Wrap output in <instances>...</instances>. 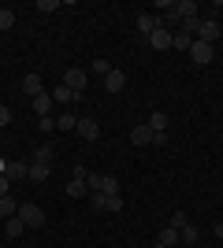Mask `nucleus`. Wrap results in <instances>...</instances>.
Here are the masks:
<instances>
[{"mask_svg":"<svg viewBox=\"0 0 223 248\" xmlns=\"http://www.w3.org/2000/svg\"><path fill=\"white\" fill-rule=\"evenodd\" d=\"M15 211H19V204H15V200H11V197H0V218H11Z\"/></svg>","mask_w":223,"mask_h":248,"instance_id":"22","label":"nucleus"},{"mask_svg":"<svg viewBox=\"0 0 223 248\" xmlns=\"http://www.w3.org/2000/svg\"><path fill=\"white\" fill-rule=\"evenodd\" d=\"M86 82H89V74H86L82 67H67V71H64V85L71 89L74 96H78V93H86Z\"/></svg>","mask_w":223,"mask_h":248,"instance_id":"1","label":"nucleus"},{"mask_svg":"<svg viewBox=\"0 0 223 248\" xmlns=\"http://www.w3.org/2000/svg\"><path fill=\"white\" fill-rule=\"evenodd\" d=\"M56 8H60L56 0H37V11H56Z\"/></svg>","mask_w":223,"mask_h":248,"instance_id":"33","label":"nucleus"},{"mask_svg":"<svg viewBox=\"0 0 223 248\" xmlns=\"http://www.w3.org/2000/svg\"><path fill=\"white\" fill-rule=\"evenodd\" d=\"M0 197H11V182L4 174H0Z\"/></svg>","mask_w":223,"mask_h":248,"instance_id":"34","label":"nucleus"},{"mask_svg":"<svg viewBox=\"0 0 223 248\" xmlns=\"http://www.w3.org/2000/svg\"><path fill=\"white\" fill-rule=\"evenodd\" d=\"M4 178H8V182L30 178V163H22V159H8V167H4Z\"/></svg>","mask_w":223,"mask_h":248,"instance_id":"8","label":"nucleus"},{"mask_svg":"<svg viewBox=\"0 0 223 248\" xmlns=\"http://www.w3.org/2000/svg\"><path fill=\"white\" fill-rule=\"evenodd\" d=\"M104 211L119 215V211H123V197H119V193H104Z\"/></svg>","mask_w":223,"mask_h":248,"instance_id":"18","label":"nucleus"},{"mask_svg":"<svg viewBox=\"0 0 223 248\" xmlns=\"http://www.w3.org/2000/svg\"><path fill=\"white\" fill-rule=\"evenodd\" d=\"M104 193H119V178L116 174H104Z\"/></svg>","mask_w":223,"mask_h":248,"instance_id":"30","label":"nucleus"},{"mask_svg":"<svg viewBox=\"0 0 223 248\" xmlns=\"http://www.w3.org/2000/svg\"><path fill=\"white\" fill-rule=\"evenodd\" d=\"M52 93H41V96H34V111H37V119H45V115L52 111Z\"/></svg>","mask_w":223,"mask_h":248,"instance_id":"12","label":"nucleus"},{"mask_svg":"<svg viewBox=\"0 0 223 248\" xmlns=\"http://www.w3.org/2000/svg\"><path fill=\"white\" fill-rule=\"evenodd\" d=\"M220 22L216 19H201V26H197V41H205V45H212V41H220Z\"/></svg>","mask_w":223,"mask_h":248,"instance_id":"4","label":"nucleus"},{"mask_svg":"<svg viewBox=\"0 0 223 248\" xmlns=\"http://www.w3.org/2000/svg\"><path fill=\"white\" fill-rule=\"evenodd\" d=\"M15 26V11L11 8H0V30H11Z\"/></svg>","mask_w":223,"mask_h":248,"instance_id":"25","label":"nucleus"},{"mask_svg":"<svg viewBox=\"0 0 223 248\" xmlns=\"http://www.w3.org/2000/svg\"><path fill=\"white\" fill-rule=\"evenodd\" d=\"M193 41H197L193 33L179 30V33H175V37H171V48H179V52H190V48H193Z\"/></svg>","mask_w":223,"mask_h":248,"instance_id":"14","label":"nucleus"},{"mask_svg":"<svg viewBox=\"0 0 223 248\" xmlns=\"http://www.w3.org/2000/svg\"><path fill=\"white\" fill-rule=\"evenodd\" d=\"M89 71L101 74V78H108V74H112V63H108V60H93V67H89Z\"/></svg>","mask_w":223,"mask_h":248,"instance_id":"26","label":"nucleus"},{"mask_svg":"<svg viewBox=\"0 0 223 248\" xmlns=\"http://www.w3.org/2000/svg\"><path fill=\"white\" fill-rule=\"evenodd\" d=\"M74 126H78V119H74L71 111H64L60 119H56V130H74Z\"/></svg>","mask_w":223,"mask_h":248,"instance_id":"24","label":"nucleus"},{"mask_svg":"<svg viewBox=\"0 0 223 248\" xmlns=\"http://www.w3.org/2000/svg\"><path fill=\"white\" fill-rule=\"evenodd\" d=\"M74 134L82 137V141H97V137H101V123H97V119H78Z\"/></svg>","mask_w":223,"mask_h":248,"instance_id":"5","label":"nucleus"},{"mask_svg":"<svg viewBox=\"0 0 223 248\" xmlns=\"http://www.w3.org/2000/svg\"><path fill=\"white\" fill-rule=\"evenodd\" d=\"M153 248H164V245H160V241H156V245H153Z\"/></svg>","mask_w":223,"mask_h":248,"instance_id":"36","label":"nucleus"},{"mask_svg":"<svg viewBox=\"0 0 223 248\" xmlns=\"http://www.w3.org/2000/svg\"><path fill=\"white\" fill-rule=\"evenodd\" d=\"M186 222H190V218H186V211H175V215H171V222H168V226L182 230V226H186Z\"/></svg>","mask_w":223,"mask_h":248,"instance_id":"29","label":"nucleus"},{"mask_svg":"<svg viewBox=\"0 0 223 248\" xmlns=\"http://www.w3.org/2000/svg\"><path fill=\"white\" fill-rule=\"evenodd\" d=\"M45 93V82H41V74H22V96H41Z\"/></svg>","mask_w":223,"mask_h":248,"instance_id":"7","label":"nucleus"},{"mask_svg":"<svg viewBox=\"0 0 223 248\" xmlns=\"http://www.w3.org/2000/svg\"><path fill=\"white\" fill-rule=\"evenodd\" d=\"M168 123H171V119H168V115H164V111H153V115H149V130H153V134H164V130H168Z\"/></svg>","mask_w":223,"mask_h":248,"instance_id":"16","label":"nucleus"},{"mask_svg":"<svg viewBox=\"0 0 223 248\" xmlns=\"http://www.w3.org/2000/svg\"><path fill=\"white\" fill-rule=\"evenodd\" d=\"M86 189L89 193H104V174H86Z\"/></svg>","mask_w":223,"mask_h":248,"instance_id":"20","label":"nucleus"},{"mask_svg":"<svg viewBox=\"0 0 223 248\" xmlns=\"http://www.w3.org/2000/svg\"><path fill=\"white\" fill-rule=\"evenodd\" d=\"M22 230H26V222H22V218L15 215V218H8V226H4V233H8V237H19Z\"/></svg>","mask_w":223,"mask_h":248,"instance_id":"21","label":"nucleus"},{"mask_svg":"<svg viewBox=\"0 0 223 248\" xmlns=\"http://www.w3.org/2000/svg\"><path fill=\"white\" fill-rule=\"evenodd\" d=\"M89 204H93V211H104V193H89Z\"/></svg>","mask_w":223,"mask_h":248,"instance_id":"31","label":"nucleus"},{"mask_svg":"<svg viewBox=\"0 0 223 248\" xmlns=\"http://www.w3.org/2000/svg\"><path fill=\"white\" fill-rule=\"evenodd\" d=\"M11 123V108L8 104H0V126H8Z\"/></svg>","mask_w":223,"mask_h":248,"instance_id":"32","label":"nucleus"},{"mask_svg":"<svg viewBox=\"0 0 223 248\" xmlns=\"http://www.w3.org/2000/svg\"><path fill=\"white\" fill-rule=\"evenodd\" d=\"M179 233H182V245H197V237H201V233H197V226H190V222H186Z\"/></svg>","mask_w":223,"mask_h":248,"instance_id":"23","label":"nucleus"},{"mask_svg":"<svg viewBox=\"0 0 223 248\" xmlns=\"http://www.w3.org/2000/svg\"><path fill=\"white\" fill-rule=\"evenodd\" d=\"M130 145H138V148L153 145V130H149L145 123H141V126H134V130H130Z\"/></svg>","mask_w":223,"mask_h":248,"instance_id":"11","label":"nucleus"},{"mask_svg":"<svg viewBox=\"0 0 223 248\" xmlns=\"http://www.w3.org/2000/svg\"><path fill=\"white\" fill-rule=\"evenodd\" d=\"M52 100H56V104H71V100H74V93H71V89H67L64 82H60V85H56V89H52Z\"/></svg>","mask_w":223,"mask_h":248,"instance_id":"19","label":"nucleus"},{"mask_svg":"<svg viewBox=\"0 0 223 248\" xmlns=\"http://www.w3.org/2000/svg\"><path fill=\"white\" fill-rule=\"evenodd\" d=\"M160 245H164V248H175V245H182V233H179L175 226H164V230H160Z\"/></svg>","mask_w":223,"mask_h":248,"instance_id":"15","label":"nucleus"},{"mask_svg":"<svg viewBox=\"0 0 223 248\" xmlns=\"http://www.w3.org/2000/svg\"><path fill=\"white\" fill-rule=\"evenodd\" d=\"M4 167H8V159H4V155H0V174H4Z\"/></svg>","mask_w":223,"mask_h":248,"instance_id":"35","label":"nucleus"},{"mask_svg":"<svg viewBox=\"0 0 223 248\" xmlns=\"http://www.w3.org/2000/svg\"><path fill=\"white\" fill-rule=\"evenodd\" d=\"M15 215H19L30 230H41V226H45V211H41L37 204H19V211H15Z\"/></svg>","mask_w":223,"mask_h":248,"instance_id":"2","label":"nucleus"},{"mask_svg":"<svg viewBox=\"0 0 223 248\" xmlns=\"http://www.w3.org/2000/svg\"><path fill=\"white\" fill-rule=\"evenodd\" d=\"M160 26H164V19H160V15H149V11H141V15H138V33H141V37L156 33Z\"/></svg>","mask_w":223,"mask_h":248,"instance_id":"6","label":"nucleus"},{"mask_svg":"<svg viewBox=\"0 0 223 248\" xmlns=\"http://www.w3.org/2000/svg\"><path fill=\"white\" fill-rule=\"evenodd\" d=\"M190 60L197 63V67H208V63L216 60V45H205V41H193L190 48Z\"/></svg>","mask_w":223,"mask_h":248,"instance_id":"3","label":"nucleus"},{"mask_svg":"<svg viewBox=\"0 0 223 248\" xmlns=\"http://www.w3.org/2000/svg\"><path fill=\"white\" fill-rule=\"evenodd\" d=\"M37 130H41V134H52V130H56L52 115H45V119H37Z\"/></svg>","mask_w":223,"mask_h":248,"instance_id":"28","label":"nucleus"},{"mask_svg":"<svg viewBox=\"0 0 223 248\" xmlns=\"http://www.w3.org/2000/svg\"><path fill=\"white\" fill-rule=\"evenodd\" d=\"M171 37H175V33H171V30H164V26H160L156 33H149L145 41L153 45V48H156V52H168V48H171Z\"/></svg>","mask_w":223,"mask_h":248,"instance_id":"9","label":"nucleus"},{"mask_svg":"<svg viewBox=\"0 0 223 248\" xmlns=\"http://www.w3.org/2000/svg\"><path fill=\"white\" fill-rule=\"evenodd\" d=\"M104 89L108 93H123V89H127V74L119 71V67H112V74L104 78Z\"/></svg>","mask_w":223,"mask_h":248,"instance_id":"10","label":"nucleus"},{"mask_svg":"<svg viewBox=\"0 0 223 248\" xmlns=\"http://www.w3.org/2000/svg\"><path fill=\"white\" fill-rule=\"evenodd\" d=\"M64 193H67V197H71V200H82L86 193H89V189H86V178H71Z\"/></svg>","mask_w":223,"mask_h":248,"instance_id":"13","label":"nucleus"},{"mask_svg":"<svg viewBox=\"0 0 223 248\" xmlns=\"http://www.w3.org/2000/svg\"><path fill=\"white\" fill-rule=\"evenodd\" d=\"M49 167L52 163H30V182H49Z\"/></svg>","mask_w":223,"mask_h":248,"instance_id":"17","label":"nucleus"},{"mask_svg":"<svg viewBox=\"0 0 223 248\" xmlns=\"http://www.w3.org/2000/svg\"><path fill=\"white\" fill-rule=\"evenodd\" d=\"M34 163H52V148H49V145H41L37 152H34Z\"/></svg>","mask_w":223,"mask_h":248,"instance_id":"27","label":"nucleus"}]
</instances>
